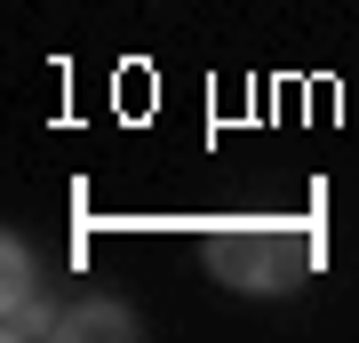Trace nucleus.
<instances>
[{
  "label": "nucleus",
  "mask_w": 359,
  "mask_h": 343,
  "mask_svg": "<svg viewBox=\"0 0 359 343\" xmlns=\"http://www.w3.org/2000/svg\"><path fill=\"white\" fill-rule=\"evenodd\" d=\"M311 231L304 224H216L208 231V271L240 295H287L295 280H311Z\"/></svg>",
  "instance_id": "obj_1"
},
{
  "label": "nucleus",
  "mask_w": 359,
  "mask_h": 343,
  "mask_svg": "<svg viewBox=\"0 0 359 343\" xmlns=\"http://www.w3.org/2000/svg\"><path fill=\"white\" fill-rule=\"evenodd\" d=\"M65 335H136V319L120 311V304H96V311H80V319H65Z\"/></svg>",
  "instance_id": "obj_2"
}]
</instances>
